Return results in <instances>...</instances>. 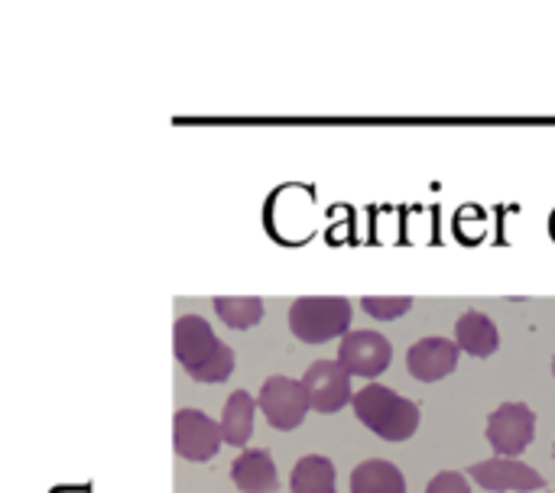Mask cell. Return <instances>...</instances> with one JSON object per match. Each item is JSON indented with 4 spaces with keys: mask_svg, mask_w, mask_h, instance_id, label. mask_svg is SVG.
<instances>
[{
    "mask_svg": "<svg viewBox=\"0 0 555 493\" xmlns=\"http://www.w3.org/2000/svg\"><path fill=\"white\" fill-rule=\"evenodd\" d=\"M172 351L185 374L198 384H224L234 374V351L215 335V328L202 315L176 319Z\"/></svg>",
    "mask_w": 555,
    "mask_h": 493,
    "instance_id": "obj_1",
    "label": "cell"
},
{
    "mask_svg": "<svg viewBox=\"0 0 555 493\" xmlns=\"http://www.w3.org/2000/svg\"><path fill=\"white\" fill-rule=\"evenodd\" d=\"M351 406H354V416L384 442H406L416 436L423 423L420 406L384 384H367L361 393H354Z\"/></svg>",
    "mask_w": 555,
    "mask_h": 493,
    "instance_id": "obj_2",
    "label": "cell"
},
{
    "mask_svg": "<svg viewBox=\"0 0 555 493\" xmlns=\"http://www.w3.org/2000/svg\"><path fill=\"white\" fill-rule=\"evenodd\" d=\"M289 332L302 345H325L351 332V302L345 296H302L289 306Z\"/></svg>",
    "mask_w": 555,
    "mask_h": 493,
    "instance_id": "obj_3",
    "label": "cell"
},
{
    "mask_svg": "<svg viewBox=\"0 0 555 493\" xmlns=\"http://www.w3.org/2000/svg\"><path fill=\"white\" fill-rule=\"evenodd\" d=\"M257 406L260 413L267 416V423L280 432H293L306 423L312 403H309V393H306V384L302 380H289V377H267L263 387H260V397H257Z\"/></svg>",
    "mask_w": 555,
    "mask_h": 493,
    "instance_id": "obj_4",
    "label": "cell"
},
{
    "mask_svg": "<svg viewBox=\"0 0 555 493\" xmlns=\"http://www.w3.org/2000/svg\"><path fill=\"white\" fill-rule=\"evenodd\" d=\"M221 423L202 410H179L172 416V449L185 462H211L221 449Z\"/></svg>",
    "mask_w": 555,
    "mask_h": 493,
    "instance_id": "obj_5",
    "label": "cell"
},
{
    "mask_svg": "<svg viewBox=\"0 0 555 493\" xmlns=\"http://www.w3.org/2000/svg\"><path fill=\"white\" fill-rule=\"evenodd\" d=\"M537 436V413L527 403H501L488 416V442L501 458H514L530 449Z\"/></svg>",
    "mask_w": 555,
    "mask_h": 493,
    "instance_id": "obj_6",
    "label": "cell"
},
{
    "mask_svg": "<svg viewBox=\"0 0 555 493\" xmlns=\"http://www.w3.org/2000/svg\"><path fill=\"white\" fill-rule=\"evenodd\" d=\"M393 361V348L380 332H348L338 348V364L351 377H380Z\"/></svg>",
    "mask_w": 555,
    "mask_h": 493,
    "instance_id": "obj_7",
    "label": "cell"
},
{
    "mask_svg": "<svg viewBox=\"0 0 555 493\" xmlns=\"http://www.w3.org/2000/svg\"><path fill=\"white\" fill-rule=\"evenodd\" d=\"M302 384H306V393H309V403L315 413H338L345 410L348 403H354V393H351V374L338 364V361H315L309 364V371L302 374Z\"/></svg>",
    "mask_w": 555,
    "mask_h": 493,
    "instance_id": "obj_8",
    "label": "cell"
},
{
    "mask_svg": "<svg viewBox=\"0 0 555 493\" xmlns=\"http://www.w3.org/2000/svg\"><path fill=\"white\" fill-rule=\"evenodd\" d=\"M468 478H472L478 488L494 493H530L546 488V478H543L537 468H530V465H524V462H517V458H501V455L472 465V468H468Z\"/></svg>",
    "mask_w": 555,
    "mask_h": 493,
    "instance_id": "obj_9",
    "label": "cell"
},
{
    "mask_svg": "<svg viewBox=\"0 0 555 493\" xmlns=\"http://www.w3.org/2000/svg\"><path fill=\"white\" fill-rule=\"evenodd\" d=\"M459 354H462V348L455 341H449V338H420L406 351V371L420 384H439L449 374H455Z\"/></svg>",
    "mask_w": 555,
    "mask_h": 493,
    "instance_id": "obj_10",
    "label": "cell"
},
{
    "mask_svg": "<svg viewBox=\"0 0 555 493\" xmlns=\"http://www.w3.org/2000/svg\"><path fill=\"white\" fill-rule=\"evenodd\" d=\"M231 481L241 493H276L280 491V475L267 449H250L241 452L231 465Z\"/></svg>",
    "mask_w": 555,
    "mask_h": 493,
    "instance_id": "obj_11",
    "label": "cell"
},
{
    "mask_svg": "<svg viewBox=\"0 0 555 493\" xmlns=\"http://www.w3.org/2000/svg\"><path fill=\"white\" fill-rule=\"evenodd\" d=\"M455 345L472 358H491L501 348V332L485 312H465L455 322Z\"/></svg>",
    "mask_w": 555,
    "mask_h": 493,
    "instance_id": "obj_12",
    "label": "cell"
},
{
    "mask_svg": "<svg viewBox=\"0 0 555 493\" xmlns=\"http://www.w3.org/2000/svg\"><path fill=\"white\" fill-rule=\"evenodd\" d=\"M257 400L247 393V390H234L224 403V413H221V436L228 445L234 449H244L254 436V416H257Z\"/></svg>",
    "mask_w": 555,
    "mask_h": 493,
    "instance_id": "obj_13",
    "label": "cell"
},
{
    "mask_svg": "<svg viewBox=\"0 0 555 493\" xmlns=\"http://www.w3.org/2000/svg\"><path fill=\"white\" fill-rule=\"evenodd\" d=\"M351 493H406V481L397 465L367 458L351 471Z\"/></svg>",
    "mask_w": 555,
    "mask_h": 493,
    "instance_id": "obj_14",
    "label": "cell"
},
{
    "mask_svg": "<svg viewBox=\"0 0 555 493\" xmlns=\"http://www.w3.org/2000/svg\"><path fill=\"white\" fill-rule=\"evenodd\" d=\"M293 493H338L335 491V465L325 455H306L296 462L293 478H289Z\"/></svg>",
    "mask_w": 555,
    "mask_h": 493,
    "instance_id": "obj_15",
    "label": "cell"
},
{
    "mask_svg": "<svg viewBox=\"0 0 555 493\" xmlns=\"http://www.w3.org/2000/svg\"><path fill=\"white\" fill-rule=\"evenodd\" d=\"M215 312L218 319L234 328V332H247L254 325H260L263 319V302L257 296H221L215 299Z\"/></svg>",
    "mask_w": 555,
    "mask_h": 493,
    "instance_id": "obj_16",
    "label": "cell"
},
{
    "mask_svg": "<svg viewBox=\"0 0 555 493\" xmlns=\"http://www.w3.org/2000/svg\"><path fill=\"white\" fill-rule=\"evenodd\" d=\"M364 312L377 322H393L400 315H406L413 309V299L410 296H364L361 299Z\"/></svg>",
    "mask_w": 555,
    "mask_h": 493,
    "instance_id": "obj_17",
    "label": "cell"
},
{
    "mask_svg": "<svg viewBox=\"0 0 555 493\" xmlns=\"http://www.w3.org/2000/svg\"><path fill=\"white\" fill-rule=\"evenodd\" d=\"M426 493H472L468 491V475H459V471H442L429 481Z\"/></svg>",
    "mask_w": 555,
    "mask_h": 493,
    "instance_id": "obj_18",
    "label": "cell"
},
{
    "mask_svg": "<svg viewBox=\"0 0 555 493\" xmlns=\"http://www.w3.org/2000/svg\"><path fill=\"white\" fill-rule=\"evenodd\" d=\"M553 374H555V358H553Z\"/></svg>",
    "mask_w": 555,
    "mask_h": 493,
    "instance_id": "obj_19",
    "label": "cell"
},
{
    "mask_svg": "<svg viewBox=\"0 0 555 493\" xmlns=\"http://www.w3.org/2000/svg\"><path fill=\"white\" fill-rule=\"evenodd\" d=\"M553 455H555V449H553Z\"/></svg>",
    "mask_w": 555,
    "mask_h": 493,
    "instance_id": "obj_20",
    "label": "cell"
}]
</instances>
